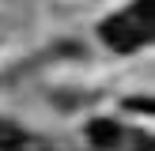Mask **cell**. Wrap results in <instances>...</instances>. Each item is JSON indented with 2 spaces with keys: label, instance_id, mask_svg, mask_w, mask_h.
<instances>
[{
  "label": "cell",
  "instance_id": "6da1fadb",
  "mask_svg": "<svg viewBox=\"0 0 155 151\" xmlns=\"http://www.w3.org/2000/svg\"><path fill=\"white\" fill-rule=\"evenodd\" d=\"M98 34L117 53H133V49H140V45H148L151 42V0H140V8L106 19L102 27H98Z\"/></svg>",
  "mask_w": 155,
  "mask_h": 151
},
{
  "label": "cell",
  "instance_id": "7a4b0ae2",
  "mask_svg": "<svg viewBox=\"0 0 155 151\" xmlns=\"http://www.w3.org/2000/svg\"><path fill=\"white\" fill-rule=\"evenodd\" d=\"M0 151H49V143L30 136V132H23L12 121H0Z\"/></svg>",
  "mask_w": 155,
  "mask_h": 151
},
{
  "label": "cell",
  "instance_id": "3957f363",
  "mask_svg": "<svg viewBox=\"0 0 155 151\" xmlns=\"http://www.w3.org/2000/svg\"><path fill=\"white\" fill-rule=\"evenodd\" d=\"M87 136H91V143H95V147H117V143H121L117 121H106V117L91 121V125H87Z\"/></svg>",
  "mask_w": 155,
  "mask_h": 151
}]
</instances>
